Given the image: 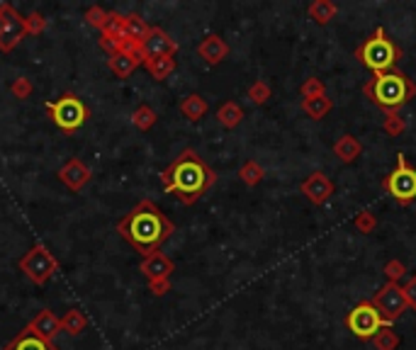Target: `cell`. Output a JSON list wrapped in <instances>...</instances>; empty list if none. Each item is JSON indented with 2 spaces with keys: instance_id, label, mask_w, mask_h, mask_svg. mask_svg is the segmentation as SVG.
Returning <instances> with one entry per match:
<instances>
[{
  "instance_id": "5b68a950",
  "label": "cell",
  "mask_w": 416,
  "mask_h": 350,
  "mask_svg": "<svg viewBox=\"0 0 416 350\" xmlns=\"http://www.w3.org/2000/svg\"><path fill=\"white\" fill-rule=\"evenodd\" d=\"M47 114L52 124L64 134H76L90 119V109L76 92H61L57 100L47 102Z\"/></svg>"
},
{
  "instance_id": "ac0fdd59",
  "label": "cell",
  "mask_w": 416,
  "mask_h": 350,
  "mask_svg": "<svg viewBox=\"0 0 416 350\" xmlns=\"http://www.w3.org/2000/svg\"><path fill=\"white\" fill-rule=\"evenodd\" d=\"M27 326H30L37 336H42L44 341H52V343H54V338L59 336V331H61V326H59V316L54 314L52 309H42Z\"/></svg>"
},
{
  "instance_id": "7402d4cb",
  "label": "cell",
  "mask_w": 416,
  "mask_h": 350,
  "mask_svg": "<svg viewBox=\"0 0 416 350\" xmlns=\"http://www.w3.org/2000/svg\"><path fill=\"white\" fill-rule=\"evenodd\" d=\"M217 122L222 124L224 129H237L241 122H244V109H241L239 102L227 100L222 102L217 109Z\"/></svg>"
},
{
  "instance_id": "83f0119b",
  "label": "cell",
  "mask_w": 416,
  "mask_h": 350,
  "mask_svg": "<svg viewBox=\"0 0 416 350\" xmlns=\"http://www.w3.org/2000/svg\"><path fill=\"white\" fill-rule=\"evenodd\" d=\"M156 112H153L151 105H146V102H141L139 107L131 112V124H134L139 131H149L153 124H156Z\"/></svg>"
},
{
  "instance_id": "74e56055",
  "label": "cell",
  "mask_w": 416,
  "mask_h": 350,
  "mask_svg": "<svg viewBox=\"0 0 416 350\" xmlns=\"http://www.w3.org/2000/svg\"><path fill=\"white\" fill-rule=\"evenodd\" d=\"M375 227H377V219H375V215L372 212H360L358 217H355V229H358L360 234H372L375 231Z\"/></svg>"
},
{
  "instance_id": "4316f807",
  "label": "cell",
  "mask_w": 416,
  "mask_h": 350,
  "mask_svg": "<svg viewBox=\"0 0 416 350\" xmlns=\"http://www.w3.org/2000/svg\"><path fill=\"white\" fill-rule=\"evenodd\" d=\"M239 178H241V183H244V185L256 188V185H258L263 178H266V168H263L258 161H246L244 166L239 168Z\"/></svg>"
},
{
  "instance_id": "d4e9b609",
  "label": "cell",
  "mask_w": 416,
  "mask_h": 350,
  "mask_svg": "<svg viewBox=\"0 0 416 350\" xmlns=\"http://www.w3.org/2000/svg\"><path fill=\"white\" fill-rule=\"evenodd\" d=\"M338 8L331 3V0H314L309 5V18L316 22V25H328L333 18H336Z\"/></svg>"
},
{
  "instance_id": "7a4b0ae2",
  "label": "cell",
  "mask_w": 416,
  "mask_h": 350,
  "mask_svg": "<svg viewBox=\"0 0 416 350\" xmlns=\"http://www.w3.org/2000/svg\"><path fill=\"white\" fill-rule=\"evenodd\" d=\"M158 178H161L163 190L178 197L185 207L200 202L207 190L217 183V173L202 161V156L195 149L180 151Z\"/></svg>"
},
{
  "instance_id": "60d3db41",
  "label": "cell",
  "mask_w": 416,
  "mask_h": 350,
  "mask_svg": "<svg viewBox=\"0 0 416 350\" xmlns=\"http://www.w3.org/2000/svg\"><path fill=\"white\" fill-rule=\"evenodd\" d=\"M149 292L153 297H166L168 292H171V280H156V282H149Z\"/></svg>"
},
{
  "instance_id": "7c38bea8",
  "label": "cell",
  "mask_w": 416,
  "mask_h": 350,
  "mask_svg": "<svg viewBox=\"0 0 416 350\" xmlns=\"http://www.w3.org/2000/svg\"><path fill=\"white\" fill-rule=\"evenodd\" d=\"M57 178L61 180L71 193H81V190L93 180V171L85 161H81V158H69V161L57 171Z\"/></svg>"
},
{
  "instance_id": "484cf974",
  "label": "cell",
  "mask_w": 416,
  "mask_h": 350,
  "mask_svg": "<svg viewBox=\"0 0 416 350\" xmlns=\"http://www.w3.org/2000/svg\"><path fill=\"white\" fill-rule=\"evenodd\" d=\"M302 109L309 114L311 119H324L326 114L333 109V100L328 95L311 97V100H302Z\"/></svg>"
},
{
  "instance_id": "1f68e13d",
  "label": "cell",
  "mask_w": 416,
  "mask_h": 350,
  "mask_svg": "<svg viewBox=\"0 0 416 350\" xmlns=\"http://www.w3.org/2000/svg\"><path fill=\"white\" fill-rule=\"evenodd\" d=\"M382 129H385V134H390V136H402L404 129H407V119H404L399 112H387L385 122H382Z\"/></svg>"
},
{
  "instance_id": "8d00e7d4",
  "label": "cell",
  "mask_w": 416,
  "mask_h": 350,
  "mask_svg": "<svg viewBox=\"0 0 416 350\" xmlns=\"http://www.w3.org/2000/svg\"><path fill=\"white\" fill-rule=\"evenodd\" d=\"M385 275H387V280H390V282H397L399 284V280L407 275V265H404L402 260H397V258L387 260L385 262Z\"/></svg>"
},
{
  "instance_id": "603a6c76",
  "label": "cell",
  "mask_w": 416,
  "mask_h": 350,
  "mask_svg": "<svg viewBox=\"0 0 416 350\" xmlns=\"http://www.w3.org/2000/svg\"><path fill=\"white\" fill-rule=\"evenodd\" d=\"M124 30H127V42L141 44L146 40V35H149L151 25L144 18H141V15L131 13V15H124Z\"/></svg>"
},
{
  "instance_id": "d6986e66",
  "label": "cell",
  "mask_w": 416,
  "mask_h": 350,
  "mask_svg": "<svg viewBox=\"0 0 416 350\" xmlns=\"http://www.w3.org/2000/svg\"><path fill=\"white\" fill-rule=\"evenodd\" d=\"M178 107H180V114H183L188 122H200V119L207 114V109H210L207 100L202 95H197V92H190V95H185L183 100H180Z\"/></svg>"
},
{
  "instance_id": "f35d334b",
  "label": "cell",
  "mask_w": 416,
  "mask_h": 350,
  "mask_svg": "<svg viewBox=\"0 0 416 350\" xmlns=\"http://www.w3.org/2000/svg\"><path fill=\"white\" fill-rule=\"evenodd\" d=\"M402 292H404V299H407L409 309H416V275L409 277L407 284L402 287Z\"/></svg>"
},
{
  "instance_id": "5bb4252c",
  "label": "cell",
  "mask_w": 416,
  "mask_h": 350,
  "mask_svg": "<svg viewBox=\"0 0 416 350\" xmlns=\"http://www.w3.org/2000/svg\"><path fill=\"white\" fill-rule=\"evenodd\" d=\"M139 272L146 277V282H156V280H171V275L175 272V262L168 258L166 253L156 251V253L146 255L139 262Z\"/></svg>"
},
{
  "instance_id": "e575fe53",
  "label": "cell",
  "mask_w": 416,
  "mask_h": 350,
  "mask_svg": "<svg viewBox=\"0 0 416 350\" xmlns=\"http://www.w3.org/2000/svg\"><path fill=\"white\" fill-rule=\"evenodd\" d=\"M107 10L105 8H100V5H90V8L85 10V22L93 27V30H97V32H102V27H105V22H107Z\"/></svg>"
},
{
  "instance_id": "8992f818",
  "label": "cell",
  "mask_w": 416,
  "mask_h": 350,
  "mask_svg": "<svg viewBox=\"0 0 416 350\" xmlns=\"http://www.w3.org/2000/svg\"><path fill=\"white\" fill-rule=\"evenodd\" d=\"M18 267L20 272H25L27 280L42 287V284H47L59 272V260L54 258V253L44 243H35L20 258Z\"/></svg>"
},
{
  "instance_id": "f1b7e54d",
  "label": "cell",
  "mask_w": 416,
  "mask_h": 350,
  "mask_svg": "<svg viewBox=\"0 0 416 350\" xmlns=\"http://www.w3.org/2000/svg\"><path fill=\"white\" fill-rule=\"evenodd\" d=\"M375 350H397L399 348V333L392 326H385L370 338Z\"/></svg>"
},
{
  "instance_id": "cb8c5ba5",
  "label": "cell",
  "mask_w": 416,
  "mask_h": 350,
  "mask_svg": "<svg viewBox=\"0 0 416 350\" xmlns=\"http://www.w3.org/2000/svg\"><path fill=\"white\" fill-rule=\"evenodd\" d=\"M88 316L83 314V311H78V309H69L66 314L59 319V326H61V331L64 333H69V336H81V333L88 328Z\"/></svg>"
},
{
  "instance_id": "2e32d148",
  "label": "cell",
  "mask_w": 416,
  "mask_h": 350,
  "mask_svg": "<svg viewBox=\"0 0 416 350\" xmlns=\"http://www.w3.org/2000/svg\"><path fill=\"white\" fill-rule=\"evenodd\" d=\"M197 54L207 66H217L229 56V44L219 35H207L205 40L197 44Z\"/></svg>"
},
{
  "instance_id": "d590c367",
  "label": "cell",
  "mask_w": 416,
  "mask_h": 350,
  "mask_svg": "<svg viewBox=\"0 0 416 350\" xmlns=\"http://www.w3.org/2000/svg\"><path fill=\"white\" fill-rule=\"evenodd\" d=\"M10 92H13V97H18V100H27V97H32V92H35V83H32L27 76H20V78H15L13 83H10Z\"/></svg>"
},
{
  "instance_id": "ab89813d",
  "label": "cell",
  "mask_w": 416,
  "mask_h": 350,
  "mask_svg": "<svg viewBox=\"0 0 416 350\" xmlns=\"http://www.w3.org/2000/svg\"><path fill=\"white\" fill-rule=\"evenodd\" d=\"M97 42H100V47L107 52V56H114V54L122 49V44H119L117 40H112L109 35H105V32H100V40H97Z\"/></svg>"
},
{
  "instance_id": "277c9868",
  "label": "cell",
  "mask_w": 416,
  "mask_h": 350,
  "mask_svg": "<svg viewBox=\"0 0 416 350\" xmlns=\"http://www.w3.org/2000/svg\"><path fill=\"white\" fill-rule=\"evenodd\" d=\"M402 56V49L387 37L385 27H377L375 32L355 49V59L363 61L372 73H390V68Z\"/></svg>"
},
{
  "instance_id": "9a60e30c",
  "label": "cell",
  "mask_w": 416,
  "mask_h": 350,
  "mask_svg": "<svg viewBox=\"0 0 416 350\" xmlns=\"http://www.w3.org/2000/svg\"><path fill=\"white\" fill-rule=\"evenodd\" d=\"M299 193H302L311 205H324L328 197L333 195V183L328 180V175L316 171V173H311L307 180H302Z\"/></svg>"
},
{
  "instance_id": "9c48e42d",
  "label": "cell",
  "mask_w": 416,
  "mask_h": 350,
  "mask_svg": "<svg viewBox=\"0 0 416 350\" xmlns=\"http://www.w3.org/2000/svg\"><path fill=\"white\" fill-rule=\"evenodd\" d=\"M25 37V15H20L10 3H0V52L10 54Z\"/></svg>"
},
{
  "instance_id": "3957f363",
  "label": "cell",
  "mask_w": 416,
  "mask_h": 350,
  "mask_svg": "<svg viewBox=\"0 0 416 350\" xmlns=\"http://www.w3.org/2000/svg\"><path fill=\"white\" fill-rule=\"evenodd\" d=\"M363 92L372 105L382 107L385 112H399V107L416 97V83L402 71H390V73L372 76L363 85Z\"/></svg>"
},
{
  "instance_id": "8fae6325",
  "label": "cell",
  "mask_w": 416,
  "mask_h": 350,
  "mask_svg": "<svg viewBox=\"0 0 416 350\" xmlns=\"http://www.w3.org/2000/svg\"><path fill=\"white\" fill-rule=\"evenodd\" d=\"M144 52H141V44H122L114 56H107V68L112 71L117 78H129L131 73L136 71V66L144 64Z\"/></svg>"
},
{
  "instance_id": "ba28073f",
  "label": "cell",
  "mask_w": 416,
  "mask_h": 350,
  "mask_svg": "<svg viewBox=\"0 0 416 350\" xmlns=\"http://www.w3.org/2000/svg\"><path fill=\"white\" fill-rule=\"evenodd\" d=\"M346 324L350 331H353V336L363 338V341H370L380 328L390 326L370 302H360L358 306H353L346 316Z\"/></svg>"
},
{
  "instance_id": "f546056e",
  "label": "cell",
  "mask_w": 416,
  "mask_h": 350,
  "mask_svg": "<svg viewBox=\"0 0 416 350\" xmlns=\"http://www.w3.org/2000/svg\"><path fill=\"white\" fill-rule=\"evenodd\" d=\"M102 32L112 37V40H117L119 44H127V30H124V15L109 13L105 27H102Z\"/></svg>"
},
{
  "instance_id": "ffe728a7",
  "label": "cell",
  "mask_w": 416,
  "mask_h": 350,
  "mask_svg": "<svg viewBox=\"0 0 416 350\" xmlns=\"http://www.w3.org/2000/svg\"><path fill=\"white\" fill-rule=\"evenodd\" d=\"M360 153H363V144H360L353 134H343L341 139L333 144V156H336L341 163H353Z\"/></svg>"
},
{
  "instance_id": "44dd1931",
  "label": "cell",
  "mask_w": 416,
  "mask_h": 350,
  "mask_svg": "<svg viewBox=\"0 0 416 350\" xmlns=\"http://www.w3.org/2000/svg\"><path fill=\"white\" fill-rule=\"evenodd\" d=\"M141 66H144L146 73H149L153 80H166L175 71V59L173 56H146Z\"/></svg>"
},
{
  "instance_id": "4fadbf2b",
  "label": "cell",
  "mask_w": 416,
  "mask_h": 350,
  "mask_svg": "<svg viewBox=\"0 0 416 350\" xmlns=\"http://www.w3.org/2000/svg\"><path fill=\"white\" fill-rule=\"evenodd\" d=\"M141 52L144 56H173L178 54V44L163 27H151L146 40L141 42Z\"/></svg>"
},
{
  "instance_id": "d6a6232c",
  "label": "cell",
  "mask_w": 416,
  "mask_h": 350,
  "mask_svg": "<svg viewBox=\"0 0 416 350\" xmlns=\"http://www.w3.org/2000/svg\"><path fill=\"white\" fill-rule=\"evenodd\" d=\"M47 27H49V20L44 18L42 13H37V10H35V13H30V15H27V18H25V30H27V37H40L42 32L47 30Z\"/></svg>"
},
{
  "instance_id": "836d02e7",
  "label": "cell",
  "mask_w": 416,
  "mask_h": 350,
  "mask_svg": "<svg viewBox=\"0 0 416 350\" xmlns=\"http://www.w3.org/2000/svg\"><path fill=\"white\" fill-rule=\"evenodd\" d=\"M299 95H302V100H311V97H319V95H326V85L321 78H307L302 85H299Z\"/></svg>"
},
{
  "instance_id": "4dcf8cb0",
  "label": "cell",
  "mask_w": 416,
  "mask_h": 350,
  "mask_svg": "<svg viewBox=\"0 0 416 350\" xmlns=\"http://www.w3.org/2000/svg\"><path fill=\"white\" fill-rule=\"evenodd\" d=\"M246 95H249V100L254 102V105H266V102L271 100L273 90L266 80H254V83L249 85V90H246Z\"/></svg>"
},
{
  "instance_id": "6da1fadb",
  "label": "cell",
  "mask_w": 416,
  "mask_h": 350,
  "mask_svg": "<svg viewBox=\"0 0 416 350\" xmlns=\"http://www.w3.org/2000/svg\"><path fill=\"white\" fill-rule=\"evenodd\" d=\"M117 234L122 236L141 258L161 251V246L175 234V224L163 215L153 200H139L117 222Z\"/></svg>"
},
{
  "instance_id": "52a82bcc",
  "label": "cell",
  "mask_w": 416,
  "mask_h": 350,
  "mask_svg": "<svg viewBox=\"0 0 416 350\" xmlns=\"http://www.w3.org/2000/svg\"><path fill=\"white\" fill-rule=\"evenodd\" d=\"M385 190L399 205H409L416 200V171L409 166L404 153H397V168L385 178Z\"/></svg>"
},
{
  "instance_id": "30bf717a",
  "label": "cell",
  "mask_w": 416,
  "mask_h": 350,
  "mask_svg": "<svg viewBox=\"0 0 416 350\" xmlns=\"http://www.w3.org/2000/svg\"><path fill=\"white\" fill-rule=\"evenodd\" d=\"M370 304L375 306L377 311H380V316H382V319H385L390 326L399 319V316L404 314V311L409 309V306H407V299H404L402 287H399L397 282L382 284V287L375 292V297L370 299Z\"/></svg>"
},
{
  "instance_id": "e0dca14e",
  "label": "cell",
  "mask_w": 416,
  "mask_h": 350,
  "mask_svg": "<svg viewBox=\"0 0 416 350\" xmlns=\"http://www.w3.org/2000/svg\"><path fill=\"white\" fill-rule=\"evenodd\" d=\"M3 350H59L52 341H44L30 326H25Z\"/></svg>"
}]
</instances>
